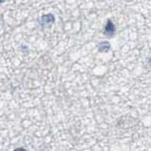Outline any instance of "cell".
I'll list each match as a JSON object with an SVG mask.
<instances>
[{
	"instance_id": "1",
	"label": "cell",
	"mask_w": 151,
	"mask_h": 151,
	"mask_svg": "<svg viewBox=\"0 0 151 151\" xmlns=\"http://www.w3.org/2000/svg\"><path fill=\"white\" fill-rule=\"evenodd\" d=\"M55 21V18L53 14H44L42 15V17L40 18V24L43 27H46V26H50L51 24H53Z\"/></svg>"
},
{
	"instance_id": "2",
	"label": "cell",
	"mask_w": 151,
	"mask_h": 151,
	"mask_svg": "<svg viewBox=\"0 0 151 151\" xmlns=\"http://www.w3.org/2000/svg\"><path fill=\"white\" fill-rule=\"evenodd\" d=\"M114 32H115V26H114L113 22H112L110 19H109L106 22V27H105L104 33H105V35H106L107 37H111L114 34Z\"/></svg>"
},
{
	"instance_id": "3",
	"label": "cell",
	"mask_w": 151,
	"mask_h": 151,
	"mask_svg": "<svg viewBox=\"0 0 151 151\" xmlns=\"http://www.w3.org/2000/svg\"><path fill=\"white\" fill-rule=\"evenodd\" d=\"M98 50L99 51H101V52H106V51H109L110 50L109 42H107V41L101 42L100 44L98 45Z\"/></svg>"
},
{
	"instance_id": "4",
	"label": "cell",
	"mask_w": 151,
	"mask_h": 151,
	"mask_svg": "<svg viewBox=\"0 0 151 151\" xmlns=\"http://www.w3.org/2000/svg\"><path fill=\"white\" fill-rule=\"evenodd\" d=\"M14 151H26L24 148H21V147H19V148H16V149H14Z\"/></svg>"
},
{
	"instance_id": "5",
	"label": "cell",
	"mask_w": 151,
	"mask_h": 151,
	"mask_svg": "<svg viewBox=\"0 0 151 151\" xmlns=\"http://www.w3.org/2000/svg\"><path fill=\"white\" fill-rule=\"evenodd\" d=\"M5 1H6V0H0V4H1V3H4Z\"/></svg>"
},
{
	"instance_id": "6",
	"label": "cell",
	"mask_w": 151,
	"mask_h": 151,
	"mask_svg": "<svg viewBox=\"0 0 151 151\" xmlns=\"http://www.w3.org/2000/svg\"><path fill=\"white\" fill-rule=\"evenodd\" d=\"M149 65H150V66H151V58L149 59Z\"/></svg>"
}]
</instances>
